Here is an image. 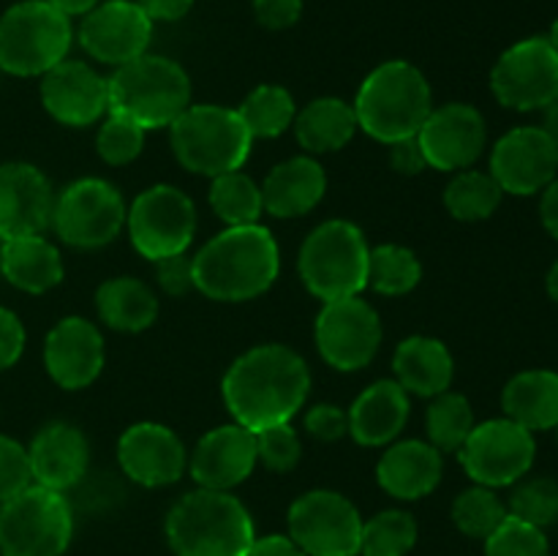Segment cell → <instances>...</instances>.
<instances>
[{"mask_svg":"<svg viewBox=\"0 0 558 556\" xmlns=\"http://www.w3.org/2000/svg\"><path fill=\"white\" fill-rule=\"evenodd\" d=\"M349 412V436L363 447H387L407 428L412 401L396 379H379L354 398Z\"/></svg>","mask_w":558,"mask_h":556,"instance_id":"cell-26","label":"cell"},{"mask_svg":"<svg viewBox=\"0 0 558 556\" xmlns=\"http://www.w3.org/2000/svg\"><path fill=\"white\" fill-rule=\"evenodd\" d=\"M254 14L267 31H287L303 14V0H254Z\"/></svg>","mask_w":558,"mask_h":556,"instance_id":"cell-48","label":"cell"},{"mask_svg":"<svg viewBox=\"0 0 558 556\" xmlns=\"http://www.w3.org/2000/svg\"><path fill=\"white\" fill-rule=\"evenodd\" d=\"M289 537L308 556H357L363 518L343 494L316 488L289 507Z\"/></svg>","mask_w":558,"mask_h":556,"instance_id":"cell-12","label":"cell"},{"mask_svg":"<svg viewBox=\"0 0 558 556\" xmlns=\"http://www.w3.org/2000/svg\"><path fill=\"white\" fill-rule=\"evenodd\" d=\"M210 207L227 227H248L259 223L265 213L262 185L245 172H223L210 183Z\"/></svg>","mask_w":558,"mask_h":556,"instance_id":"cell-35","label":"cell"},{"mask_svg":"<svg viewBox=\"0 0 558 556\" xmlns=\"http://www.w3.org/2000/svg\"><path fill=\"white\" fill-rule=\"evenodd\" d=\"M109 112L134 120L145 131L169 129L191 107V76L178 60L140 55L109 76Z\"/></svg>","mask_w":558,"mask_h":556,"instance_id":"cell-5","label":"cell"},{"mask_svg":"<svg viewBox=\"0 0 558 556\" xmlns=\"http://www.w3.org/2000/svg\"><path fill=\"white\" fill-rule=\"evenodd\" d=\"M507 516H510L507 505L496 496V491L477 483L472 488L461 491L452 501V523L466 537L474 540H488L505 523Z\"/></svg>","mask_w":558,"mask_h":556,"instance_id":"cell-39","label":"cell"},{"mask_svg":"<svg viewBox=\"0 0 558 556\" xmlns=\"http://www.w3.org/2000/svg\"><path fill=\"white\" fill-rule=\"evenodd\" d=\"M311 390L308 363L287 343H262L240 354L223 374L221 392L234 423L248 431L289 423Z\"/></svg>","mask_w":558,"mask_h":556,"instance_id":"cell-1","label":"cell"},{"mask_svg":"<svg viewBox=\"0 0 558 556\" xmlns=\"http://www.w3.org/2000/svg\"><path fill=\"white\" fill-rule=\"evenodd\" d=\"M445 474V458L430 442H392L376 463V480L392 499L414 501L434 494Z\"/></svg>","mask_w":558,"mask_h":556,"instance_id":"cell-25","label":"cell"},{"mask_svg":"<svg viewBox=\"0 0 558 556\" xmlns=\"http://www.w3.org/2000/svg\"><path fill=\"white\" fill-rule=\"evenodd\" d=\"M490 174L505 194L532 196L545 191L558 174V145L539 125H521L496 142Z\"/></svg>","mask_w":558,"mask_h":556,"instance_id":"cell-18","label":"cell"},{"mask_svg":"<svg viewBox=\"0 0 558 556\" xmlns=\"http://www.w3.org/2000/svg\"><path fill=\"white\" fill-rule=\"evenodd\" d=\"M392 371H396V382L409 396L434 398L450 390L456 360L439 338L412 336L398 343L392 354Z\"/></svg>","mask_w":558,"mask_h":556,"instance_id":"cell-28","label":"cell"},{"mask_svg":"<svg viewBox=\"0 0 558 556\" xmlns=\"http://www.w3.org/2000/svg\"><path fill=\"white\" fill-rule=\"evenodd\" d=\"M0 273L11 287L27 294H44L63 281V256L44 234L3 240Z\"/></svg>","mask_w":558,"mask_h":556,"instance_id":"cell-29","label":"cell"},{"mask_svg":"<svg viewBox=\"0 0 558 556\" xmlns=\"http://www.w3.org/2000/svg\"><path fill=\"white\" fill-rule=\"evenodd\" d=\"M534 434L510 418L485 420L474 425L469 439L458 450L469 478L485 488H505L526 478L534 463Z\"/></svg>","mask_w":558,"mask_h":556,"instance_id":"cell-13","label":"cell"},{"mask_svg":"<svg viewBox=\"0 0 558 556\" xmlns=\"http://www.w3.org/2000/svg\"><path fill=\"white\" fill-rule=\"evenodd\" d=\"M150 22H178L194 9V0H136Z\"/></svg>","mask_w":558,"mask_h":556,"instance_id":"cell-50","label":"cell"},{"mask_svg":"<svg viewBox=\"0 0 558 556\" xmlns=\"http://www.w3.org/2000/svg\"><path fill=\"white\" fill-rule=\"evenodd\" d=\"M505 418L526 431H550L558 425V374L532 368L507 382L501 392Z\"/></svg>","mask_w":558,"mask_h":556,"instance_id":"cell-30","label":"cell"},{"mask_svg":"<svg viewBox=\"0 0 558 556\" xmlns=\"http://www.w3.org/2000/svg\"><path fill=\"white\" fill-rule=\"evenodd\" d=\"M251 142L245 123L238 109L221 104H191L172 125H169V145L174 158L189 172L218 178L223 172L243 169L248 161Z\"/></svg>","mask_w":558,"mask_h":556,"instance_id":"cell-7","label":"cell"},{"mask_svg":"<svg viewBox=\"0 0 558 556\" xmlns=\"http://www.w3.org/2000/svg\"><path fill=\"white\" fill-rule=\"evenodd\" d=\"M490 90L507 109H545L558 93V52L545 36L512 44L490 71Z\"/></svg>","mask_w":558,"mask_h":556,"instance_id":"cell-15","label":"cell"},{"mask_svg":"<svg viewBox=\"0 0 558 556\" xmlns=\"http://www.w3.org/2000/svg\"><path fill=\"white\" fill-rule=\"evenodd\" d=\"M125 213L123 196L109 180L82 178L54 196L52 229L71 249H104L123 232Z\"/></svg>","mask_w":558,"mask_h":556,"instance_id":"cell-10","label":"cell"},{"mask_svg":"<svg viewBox=\"0 0 558 556\" xmlns=\"http://www.w3.org/2000/svg\"><path fill=\"white\" fill-rule=\"evenodd\" d=\"M485 556H550V543L545 529L507 516L505 523L485 540Z\"/></svg>","mask_w":558,"mask_h":556,"instance_id":"cell-42","label":"cell"},{"mask_svg":"<svg viewBox=\"0 0 558 556\" xmlns=\"http://www.w3.org/2000/svg\"><path fill=\"white\" fill-rule=\"evenodd\" d=\"M158 287L172 298H183L185 292L194 289V262L189 254H174L167 259L156 262Z\"/></svg>","mask_w":558,"mask_h":556,"instance_id":"cell-46","label":"cell"},{"mask_svg":"<svg viewBox=\"0 0 558 556\" xmlns=\"http://www.w3.org/2000/svg\"><path fill=\"white\" fill-rule=\"evenodd\" d=\"M25 352V327L14 311L0 305V371L16 365Z\"/></svg>","mask_w":558,"mask_h":556,"instance_id":"cell-47","label":"cell"},{"mask_svg":"<svg viewBox=\"0 0 558 556\" xmlns=\"http://www.w3.org/2000/svg\"><path fill=\"white\" fill-rule=\"evenodd\" d=\"M417 521L407 510H381L363 521L360 556H407L417 545Z\"/></svg>","mask_w":558,"mask_h":556,"instance_id":"cell-38","label":"cell"},{"mask_svg":"<svg viewBox=\"0 0 558 556\" xmlns=\"http://www.w3.org/2000/svg\"><path fill=\"white\" fill-rule=\"evenodd\" d=\"M507 512L537 529L554 527L558 521V483L554 478L518 480Z\"/></svg>","mask_w":558,"mask_h":556,"instance_id":"cell-40","label":"cell"},{"mask_svg":"<svg viewBox=\"0 0 558 556\" xmlns=\"http://www.w3.org/2000/svg\"><path fill=\"white\" fill-rule=\"evenodd\" d=\"M194 289L218 303H245L265 294L281 273V251L262 223L227 227L194 256Z\"/></svg>","mask_w":558,"mask_h":556,"instance_id":"cell-2","label":"cell"},{"mask_svg":"<svg viewBox=\"0 0 558 556\" xmlns=\"http://www.w3.org/2000/svg\"><path fill=\"white\" fill-rule=\"evenodd\" d=\"M142 145H145V129L142 125L123 118V114L107 112L96 134V150L101 161L112 164V167H125V164L140 156Z\"/></svg>","mask_w":558,"mask_h":556,"instance_id":"cell-41","label":"cell"},{"mask_svg":"<svg viewBox=\"0 0 558 556\" xmlns=\"http://www.w3.org/2000/svg\"><path fill=\"white\" fill-rule=\"evenodd\" d=\"M539 216H543L545 229L558 240V178L548 189L543 191V202H539Z\"/></svg>","mask_w":558,"mask_h":556,"instance_id":"cell-52","label":"cell"},{"mask_svg":"<svg viewBox=\"0 0 558 556\" xmlns=\"http://www.w3.org/2000/svg\"><path fill=\"white\" fill-rule=\"evenodd\" d=\"M107 347L96 322L85 316H65L44 341V365L63 390H82L101 376Z\"/></svg>","mask_w":558,"mask_h":556,"instance_id":"cell-20","label":"cell"},{"mask_svg":"<svg viewBox=\"0 0 558 556\" xmlns=\"http://www.w3.org/2000/svg\"><path fill=\"white\" fill-rule=\"evenodd\" d=\"M327 194V174L314 156H294L276 164L262 183L265 213L300 218L314 210Z\"/></svg>","mask_w":558,"mask_h":556,"instance_id":"cell-27","label":"cell"},{"mask_svg":"<svg viewBox=\"0 0 558 556\" xmlns=\"http://www.w3.org/2000/svg\"><path fill=\"white\" fill-rule=\"evenodd\" d=\"M98 319L118 333H142L156 322L158 298L142 278L118 276L96 289Z\"/></svg>","mask_w":558,"mask_h":556,"instance_id":"cell-32","label":"cell"},{"mask_svg":"<svg viewBox=\"0 0 558 556\" xmlns=\"http://www.w3.org/2000/svg\"><path fill=\"white\" fill-rule=\"evenodd\" d=\"M41 104L60 125H93L109 112V82L82 60H60L41 76Z\"/></svg>","mask_w":558,"mask_h":556,"instance_id":"cell-22","label":"cell"},{"mask_svg":"<svg viewBox=\"0 0 558 556\" xmlns=\"http://www.w3.org/2000/svg\"><path fill=\"white\" fill-rule=\"evenodd\" d=\"M125 227L131 243L145 259L158 262L185 254L196 234L194 200L178 185H150L131 202Z\"/></svg>","mask_w":558,"mask_h":556,"instance_id":"cell-11","label":"cell"},{"mask_svg":"<svg viewBox=\"0 0 558 556\" xmlns=\"http://www.w3.org/2000/svg\"><path fill=\"white\" fill-rule=\"evenodd\" d=\"M417 142L430 169L461 172L483 156L488 125H485L483 112L472 104L452 101L430 109L428 120L417 131Z\"/></svg>","mask_w":558,"mask_h":556,"instance_id":"cell-17","label":"cell"},{"mask_svg":"<svg viewBox=\"0 0 558 556\" xmlns=\"http://www.w3.org/2000/svg\"><path fill=\"white\" fill-rule=\"evenodd\" d=\"M352 107L365 134L392 145L417 136L434 109V96L417 65L409 60H387L365 76Z\"/></svg>","mask_w":558,"mask_h":556,"instance_id":"cell-4","label":"cell"},{"mask_svg":"<svg viewBox=\"0 0 558 556\" xmlns=\"http://www.w3.org/2000/svg\"><path fill=\"white\" fill-rule=\"evenodd\" d=\"M33 483L65 494L85 480L90 467V442L76 425L49 423L27 447Z\"/></svg>","mask_w":558,"mask_h":556,"instance_id":"cell-24","label":"cell"},{"mask_svg":"<svg viewBox=\"0 0 558 556\" xmlns=\"http://www.w3.org/2000/svg\"><path fill=\"white\" fill-rule=\"evenodd\" d=\"M256 439V458L265 463L270 472L287 474L303 458V442L300 434L292 428V423H278L270 428H262L254 434Z\"/></svg>","mask_w":558,"mask_h":556,"instance_id":"cell-43","label":"cell"},{"mask_svg":"<svg viewBox=\"0 0 558 556\" xmlns=\"http://www.w3.org/2000/svg\"><path fill=\"white\" fill-rule=\"evenodd\" d=\"M174 556H248L254 521L232 491L196 488L180 496L167 516Z\"/></svg>","mask_w":558,"mask_h":556,"instance_id":"cell-3","label":"cell"},{"mask_svg":"<svg viewBox=\"0 0 558 556\" xmlns=\"http://www.w3.org/2000/svg\"><path fill=\"white\" fill-rule=\"evenodd\" d=\"M47 3H52L54 9H60L69 16H85L87 11H90L93 5L101 3V0H47Z\"/></svg>","mask_w":558,"mask_h":556,"instance_id":"cell-53","label":"cell"},{"mask_svg":"<svg viewBox=\"0 0 558 556\" xmlns=\"http://www.w3.org/2000/svg\"><path fill=\"white\" fill-rule=\"evenodd\" d=\"M316 349L330 368L352 374L365 368L381 347V319L360 294L322 305L314 325Z\"/></svg>","mask_w":558,"mask_h":556,"instance_id":"cell-14","label":"cell"},{"mask_svg":"<svg viewBox=\"0 0 558 556\" xmlns=\"http://www.w3.org/2000/svg\"><path fill=\"white\" fill-rule=\"evenodd\" d=\"M387 147H390V164L398 174H409V178H412V174H420L425 167H428V164H425L423 150H420L417 136L392 142V145Z\"/></svg>","mask_w":558,"mask_h":556,"instance_id":"cell-49","label":"cell"},{"mask_svg":"<svg viewBox=\"0 0 558 556\" xmlns=\"http://www.w3.org/2000/svg\"><path fill=\"white\" fill-rule=\"evenodd\" d=\"M556 431H558V425H556Z\"/></svg>","mask_w":558,"mask_h":556,"instance_id":"cell-57","label":"cell"},{"mask_svg":"<svg viewBox=\"0 0 558 556\" xmlns=\"http://www.w3.org/2000/svg\"><path fill=\"white\" fill-rule=\"evenodd\" d=\"M357 114L354 107L343 98L322 96L305 104L294 118V136L311 156L336 153L352 142L357 131Z\"/></svg>","mask_w":558,"mask_h":556,"instance_id":"cell-31","label":"cell"},{"mask_svg":"<svg viewBox=\"0 0 558 556\" xmlns=\"http://www.w3.org/2000/svg\"><path fill=\"white\" fill-rule=\"evenodd\" d=\"M548 41L554 44V49L558 52V20L554 22V27H550V36H548Z\"/></svg>","mask_w":558,"mask_h":556,"instance_id":"cell-56","label":"cell"},{"mask_svg":"<svg viewBox=\"0 0 558 556\" xmlns=\"http://www.w3.org/2000/svg\"><path fill=\"white\" fill-rule=\"evenodd\" d=\"M543 129L548 131L550 140H554L558 145V93L554 96V101L545 107V125H543Z\"/></svg>","mask_w":558,"mask_h":556,"instance_id":"cell-54","label":"cell"},{"mask_svg":"<svg viewBox=\"0 0 558 556\" xmlns=\"http://www.w3.org/2000/svg\"><path fill=\"white\" fill-rule=\"evenodd\" d=\"M505 191L494 180L490 172H477V169H461L445 189V207L458 221H485L494 216L501 205Z\"/></svg>","mask_w":558,"mask_h":556,"instance_id":"cell-34","label":"cell"},{"mask_svg":"<svg viewBox=\"0 0 558 556\" xmlns=\"http://www.w3.org/2000/svg\"><path fill=\"white\" fill-rule=\"evenodd\" d=\"M248 556H308L289 534H265L256 537Z\"/></svg>","mask_w":558,"mask_h":556,"instance_id":"cell-51","label":"cell"},{"mask_svg":"<svg viewBox=\"0 0 558 556\" xmlns=\"http://www.w3.org/2000/svg\"><path fill=\"white\" fill-rule=\"evenodd\" d=\"M118 463L136 485L163 488L183 478L189 452L169 425L136 423L118 439Z\"/></svg>","mask_w":558,"mask_h":556,"instance_id":"cell-19","label":"cell"},{"mask_svg":"<svg viewBox=\"0 0 558 556\" xmlns=\"http://www.w3.org/2000/svg\"><path fill=\"white\" fill-rule=\"evenodd\" d=\"M27 485H33L27 447H22L11 436L0 434V505L25 491Z\"/></svg>","mask_w":558,"mask_h":556,"instance_id":"cell-44","label":"cell"},{"mask_svg":"<svg viewBox=\"0 0 558 556\" xmlns=\"http://www.w3.org/2000/svg\"><path fill=\"white\" fill-rule=\"evenodd\" d=\"M54 191L47 174L25 161L0 164V240L44 234L52 227Z\"/></svg>","mask_w":558,"mask_h":556,"instance_id":"cell-21","label":"cell"},{"mask_svg":"<svg viewBox=\"0 0 558 556\" xmlns=\"http://www.w3.org/2000/svg\"><path fill=\"white\" fill-rule=\"evenodd\" d=\"M371 245L363 229L343 218L319 223L300 245L298 270L322 303L354 298L368 287Z\"/></svg>","mask_w":558,"mask_h":556,"instance_id":"cell-6","label":"cell"},{"mask_svg":"<svg viewBox=\"0 0 558 556\" xmlns=\"http://www.w3.org/2000/svg\"><path fill=\"white\" fill-rule=\"evenodd\" d=\"M548 294L558 303V262L550 267V273H548Z\"/></svg>","mask_w":558,"mask_h":556,"instance_id":"cell-55","label":"cell"},{"mask_svg":"<svg viewBox=\"0 0 558 556\" xmlns=\"http://www.w3.org/2000/svg\"><path fill=\"white\" fill-rule=\"evenodd\" d=\"M76 38L93 60L118 69L147 52L153 22L136 0H104L82 16Z\"/></svg>","mask_w":558,"mask_h":556,"instance_id":"cell-16","label":"cell"},{"mask_svg":"<svg viewBox=\"0 0 558 556\" xmlns=\"http://www.w3.org/2000/svg\"><path fill=\"white\" fill-rule=\"evenodd\" d=\"M71 38L69 14L47 0H22L0 16V69L14 76H44L65 60Z\"/></svg>","mask_w":558,"mask_h":556,"instance_id":"cell-8","label":"cell"},{"mask_svg":"<svg viewBox=\"0 0 558 556\" xmlns=\"http://www.w3.org/2000/svg\"><path fill=\"white\" fill-rule=\"evenodd\" d=\"M254 431L240 423L218 425L196 442L189 458L191 478L199 488L232 491L254 474L256 467Z\"/></svg>","mask_w":558,"mask_h":556,"instance_id":"cell-23","label":"cell"},{"mask_svg":"<svg viewBox=\"0 0 558 556\" xmlns=\"http://www.w3.org/2000/svg\"><path fill=\"white\" fill-rule=\"evenodd\" d=\"M305 431L319 442H338L349 436V412L336 403H316L303 418Z\"/></svg>","mask_w":558,"mask_h":556,"instance_id":"cell-45","label":"cell"},{"mask_svg":"<svg viewBox=\"0 0 558 556\" xmlns=\"http://www.w3.org/2000/svg\"><path fill=\"white\" fill-rule=\"evenodd\" d=\"M74 537V510L65 494L27 485L0 505V554L63 556Z\"/></svg>","mask_w":558,"mask_h":556,"instance_id":"cell-9","label":"cell"},{"mask_svg":"<svg viewBox=\"0 0 558 556\" xmlns=\"http://www.w3.org/2000/svg\"><path fill=\"white\" fill-rule=\"evenodd\" d=\"M240 120L254 140H276L298 118V104L292 93L281 85H259L238 107Z\"/></svg>","mask_w":558,"mask_h":556,"instance_id":"cell-33","label":"cell"},{"mask_svg":"<svg viewBox=\"0 0 558 556\" xmlns=\"http://www.w3.org/2000/svg\"><path fill=\"white\" fill-rule=\"evenodd\" d=\"M474 425H477L474 409L466 396L445 390L430 398V407L425 412V431H428V442L441 456L461 450Z\"/></svg>","mask_w":558,"mask_h":556,"instance_id":"cell-36","label":"cell"},{"mask_svg":"<svg viewBox=\"0 0 558 556\" xmlns=\"http://www.w3.org/2000/svg\"><path fill=\"white\" fill-rule=\"evenodd\" d=\"M423 278V265L417 254L403 245L387 243L371 249L368 256V287L387 298H401L409 294Z\"/></svg>","mask_w":558,"mask_h":556,"instance_id":"cell-37","label":"cell"}]
</instances>
